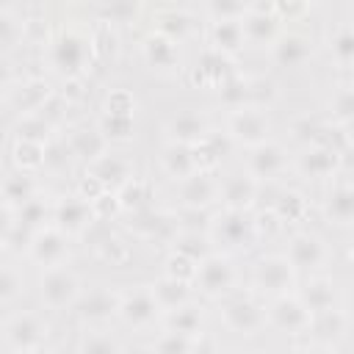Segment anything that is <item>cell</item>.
Returning <instances> with one entry per match:
<instances>
[{
  "label": "cell",
  "mask_w": 354,
  "mask_h": 354,
  "mask_svg": "<svg viewBox=\"0 0 354 354\" xmlns=\"http://www.w3.org/2000/svg\"><path fill=\"white\" fill-rule=\"evenodd\" d=\"M94 61H97V50H94L91 30H83L77 25L55 28L44 44V64L61 80L86 77Z\"/></svg>",
  "instance_id": "obj_1"
},
{
  "label": "cell",
  "mask_w": 354,
  "mask_h": 354,
  "mask_svg": "<svg viewBox=\"0 0 354 354\" xmlns=\"http://www.w3.org/2000/svg\"><path fill=\"white\" fill-rule=\"evenodd\" d=\"M218 318L232 335H241V337H252L260 329H266V324H268L260 293H254V290H246V293L232 290V293L221 296L218 299Z\"/></svg>",
  "instance_id": "obj_2"
},
{
  "label": "cell",
  "mask_w": 354,
  "mask_h": 354,
  "mask_svg": "<svg viewBox=\"0 0 354 354\" xmlns=\"http://www.w3.org/2000/svg\"><path fill=\"white\" fill-rule=\"evenodd\" d=\"M207 232H210L213 243L221 252H243V249H252L257 243V238H260L257 218L249 210H232V207L218 210L213 216Z\"/></svg>",
  "instance_id": "obj_3"
},
{
  "label": "cell",
  "mask_w": 354,
  "mask_h": 354,
  "mask_svg": "<svg viewBox=\"0 0 354 354\" xmlns=\"http://www.w3.org/2000/svg\"><path fill=\"white\" fill-rule=\"evenodd\" d=\"M50 337V324L30 310L14 313L3 321V348L11 354H33L41 351Z\"/></svg>",
  "instance_id": "obj_4"
},
{
  "label": "cell",
  "mask_w": 354,
  "mask_h": 354,
  "mask_svg": "<svg viewBox=\"0 0 354 354\" xmlns=\"http://www.w3.org/2000/svg\"><path fill=\"white\" fill-rule=\"evenodd\" d=\"M235 282H238V268H235V263L230 260V252H210L202 263H199V268H196V274H194V288L202 293V296H207V299H221V296H227V293H232L235 290Z\"/></svg>",
  "instance_id": "obj_5"
},
{
  "label": "cell",
  "mask_w": 354,
  "mask_h": 354,
  "mask_svg": "<svg viewBox=\"0 0 354 354\" xmlns=\"http://www.w3.org/2000/svg\"><path fill=\"white\" fill-rule=\"evenodd\" d=\"M80 293H83V282H80V277L66 263L44 268L41 277H39V299H41V304L47 310L75 307Z\"/></svg>",
  "instance_id": "obj_6"
},
{
  "label": "cell",
  "mask_w": 354,
  "mask_h": 354,
  "mask_svg": "<svg viewBox=\"0 0 354 354\" xmlns=\"http://www.w3.org/2000/svg\"><path fill=\"white\" fill-rule=\"evenodd\" d=\"M296 285V268L288 260V254H266L252 268V290L260 296H279L293 290Z\"/></svg>",
  "instance_id": "obj_7"
},
{
  "label": "cell",
  "mask_w": 354,
  "mask_h": 354,
  "mask_svg": "<svg viewBox=\"0 0 354 354\" xmlns=\"http://www.w3.org/2000/svg\"><path fill=\"white\" fill-rule=\"evenodd\" d=\"M266 315H268V326H274V329L282 332V335H293V337L307 335V329H310V324H313L310 307H307V304L301 301V296L293 293V290L274 296L271 304L266 307Z\"/></svg>",
  "instance_id": "obj_8"
},
{
  "label": "cell",
  "mask_w": 354,
  "mask_h": 354,
  "mask_svg": "<svg viewBox=\"0 0 354 354\" xmlns=\"http://www.w3.org/2000/svg\"><path fill=\"white\" fill-rule=\"evenodd\" d=\"M116 318L130 329H149L163 318V310L149 285H136L130 290H122Z\"/></svg>",
  "instance_id": "obj_9"
},
{
  "label": "cell",
  "mask_w": 354,
  "mask_h": 354,
  "mask_svg": "<svg viewBox=\"0 0 354 354\" xmlns=\"http://www.w3.org/2000/svg\"><path fill=\"white\" fill-rule=\"evenodd\" d=\"M230 138L238 147H254L266 138H271V119L266 113V108H254V105H243L230 111L227 116V127Z\"/></svg>",
  "instance_id": "obj_10"
},
{
  "label": "cell",
  "mask_w": 354,
  "mask_h": 354,
  "mask_svg": "<svg viewBox=\"0 0 354 354\" xmlns=\"http://www.w3.org/2000/svg\"><path fill=\"white\" fill-rule=\"evenodd\" d=\"M3 94H6V105L17 116H25V113H39L55 91L44 77H19V80H6Z\"/></svg>",
  "instance_id": "obj_11"
},
{
  "label": "cell",
  "mask_w": 354,
  "mask_h": 354,
  "mask_svg": "<svg viewBox=\"0 0 354 354\" xmlns=\"http://www.w3.org/2000/svg\"><path fill=\"white\" fill-rule=\"evenodd\" d=\"M127 230L141 241H158V243H169L171 246V241L180 232V224H177V213L158 210L155 205H149L144 210H133L130 213Z\"/></svg>",
  "instance_id": "obj_12"
},
{
  "label": "cell",
  "mask_w": 354,
  "mask_h": 354,
  "mask_svg": "<svg viewBox=\"0 0 354 354\" xmlns=\"http://www.w3.org/2000/svg\"><path fill=\"white\" fill-rule=\"evenodd\" d=\"M36 266L41 268H53V266H64L69 260V235L55 227V224H47L41 230L33 232L30 243H28V252H25Z\"/></svg>",
  "instance_id": "obj_13"
},
{
  "label": "cell",
  "mask_w": 354,
  "mask_h": 354,
  "mask_svg": "<svg viewBox=\"0 0 354 354\" xmlns=\"http://www.w3.org/2000/svg\"><path fill=\"white\" fill-rule=\"evenodd\" d=\"M285 254H288V260L293 263L296 271H310V274L321 271L332 257L326 241L318 232H310V230L293 232L290 241H288V252Z\"/></svg>",
  "instance_id": "obj_14"
},
{
  "label": "cell",
  "mask_w": 354,
  "mask_h": 354,
  "mask_svg": "<svg viewBox=\"0 0 354 354\" xmlns=\"http://www.w3.org/2000/svg\"><path fill=\"white\" fill-rule=\"evenodd\" d=\"M288 169V152L282 144L266 138L254 147H246V171L260 183H274Z\"/></svg>",
  "instance_id": "obj_15"
},
{
  "label": "cell",
  "mask_w": 354,
  "mask_h": 354,
  "mask_svg": "<svg viewBox=\"0 0 354 354\" xmlns=\"http://www.w3.org/2000/svg\"><path fill=\"white\" fill-rule=\"evenodd\" d=\"M296 169L307 180H332L340 169V149L329 141L307 144L296 155Z\"/></svg>",
  "instance_id": "obj_16"
},
{
  "label": "cell",
  "mask_w": 354,
  "mask_h": 354,
  "mask_svg": "<svg viewBox=\"0 0 354 354\" xmlns=\"http://www.w3.org/2000/svg\"><path fill=\"white\" fill-rule=\"evenodd\" d=\"M238 69H235V58L227 55V53H218L213 47H205L199 53V58L194 61V66L188 69V77L194 86H202V88H218L227 77H232Z\"/></svg>",
  "instance_id": "obj_17"
},
{
  "label": "cell",
  "mask_w": 354,
  "mask_h": 354,
  "mask_svg": "<svg viewBox=\"0 0 354 354\" xmlns=\"http://www.w3.org/2000/svg\"><path fill=\"white\" fill-rule=\"evenodd\" d=\"M94 218V205L80 194H66L53 202V224L61 227L66 235H83Z\"/></svg>",
  "instance_id": "obj_18"
},
{
  "label": "cell",
  "mask_w": 354,
  "mask_h": 354,
  "mask_svg": "<svg viewBox=\"0 0 354 354\" xmlns=\"http://www.w3.org/2000/svg\"><path fill=\"white\" fill-rule=\"evenodd\" d=\"M263 183L249 171H232L218 180V202L232 210H252L260 199Z\"/></svg>",
  "instance_id": "obj_19"
},
{
  "label": "cell",
  "mask_w": 354,
  "mask_h": 354,
  "mask_svg": "<svg viewBox=\"0 0 354 354\" xmlns=\"http://www.w3.org/2000/svg\"><path fill=\"white\" fill-rule=\"evenodd\" d=\"M119 299H122V290H111L108 285H97V288H88L80 293L75 313L83 324H105L113 315H119Z\"/></svg>",
  "instance_id": "obj_20"
},
{
  "label": "cell",
  "mask_w": 354,
  "mask_h": 354,
  "mask_svg": "<svg viewBox=\"0 0 354 354\" xmlns=\"http://www.w3.org/2000/svg\"><path fill=\"white\" fill-rule=\"evenodd\" d=\"M138 50H141L144 64L158 75H174L180 69V44L158 30H149L141 39Z\"/></svg>",
  "instance_id": "obj_21"
},
{
  "label": "cell",
  "mask_w": 354,
  "mask_h": 354,
  "mask_svg": "<svg viewBox=\"0 0 354 354\" xmlns=\"http://www.w3.org/2000/svg\"><path fill=\"white\" fill-rule=\"evenodd\" d=\"M180 207H210L218 202V180L207 169H196L194 174L174 183Z\"/></svg>",
  "instance_id": "obj_22"
},
{
  "label": "cell",
  "mask_w": 354,
  "mask_h": 354,
  "mask_svg": "<svg viewBox=\"0 0 354 354\" xmlns=\"http://www.w3.org/2000/svg\"><path fill=\"white\" fill-rule=\"evenodd\" d=\"M268 55L282 69H296L313 58V39L299 30H282L277 41L268 47Z\"/></svg>",
  "instance_id": "obj_23"
},
{
  "label": "cell",
  "mask_w": 354,
  "mask_h": 354,
  "mask_svg": "<svg viewBox=\"0 0 354 354\" xmlns=\"http://www.w3.org/2000/svg\"><path fill=\"white\" fill-rule=\"evenodd\" d=\"M243 36H246V44H254V47H271L277 41V36L285 30L282 28V19L271 11V8H249L243 17Z\"/></svg>",
  "instance_id": "obj_24"
},
{
  "label": "cell",
  "mask_w": 354,
  "mask_h": 354,
  "mask_svg": "<svg viewBox=\"0 0 354 354\" xmlns=\"http://www.w3.org/2000/svg\"><path fill=\"white\" fill-rule=\"evenodd\" d=\"M66 147H69V152H72L75 160H83L88 166L91 160H97L100 155L108 152L111 141L105 138V133L100 130V124H75L66 133Z\"/></svg>",
  "instance_id": "obj_25"
},
{
  "label": "cell",
  "mask_w": 354,
  "mask_h": 354,
  "mask_svg": "<svg viewBox=\"0 0 354 354\" xmlns=\"http://www.w3.org/2000/svg\"><path fill=\"white\" fill-rule=\"evenodd\" d=\"M210 133V122L205 113L194 111V108H185L180 113H174L169 122H166V141H180V144H199L205 136Z\"/></svg>",
  "instance_id": "obj_26"
},
{
  "label": "cell",
  "mask_w": 354,
  "mask_h": 354,
  "mask_svg": "<svg viewBox=\"0 0 354 354\" xmlns=\"http://www.w3.org/2000/svg\"><path fill=\"white\" fill-rule=\"evenodd\" d=\"M86 171L94 174L108 191H119V188L133 177V163H130V158H124V155L108 149L105 155H100L97 160H91V163L86 166Z\"/></svg>",
  "instance_id": "obj_27"
},
{
  "label": "cell",
  "mask_w": 354,
  "mask_h": 354,
  "mask_svg": "<svg viewBox=\"0 0 354 354\" xmlns=\"http://www.w3.org/2000/svg\"><path fill=\"white\" fill-rule=\"evenodd\" d=\"M152 30H158V33L174 39L177 44H183V41H188V39L194 36L196 19H194L191 11L169 6V8H158V11L152 14Z\"/></svg>",
  "instance_id": "obj_28"
},
{
  "label": "cell",
  "mask_w": 354,
  "mask_h": 354,
  "mask_svg": "<svg viewBox=\"0 0 354 354\" xmlns=\"http://www.w3.org/2000/svg\"><path fill=\"white\" fill-rule=\"evenodd\" d=\"M324 216L329 224L354 227V183H335L324 196Z\"/></svg>",
  "instance_id": "obj_29"
},
{
  "label": "cell",
  "mask_w": 354,
  "mask_h": 354,
  "mask_svg": "<svg viewBox=\"0 0 354 354\" xmlns=\"http://www.w3.org/2000/svg\"><path fill=\"white\" fill-rule=\"evenodd\" d=\"M243 44H246V36H243V22L241 19H210L207 47L235 58L243 50Z\"/></svg>",
  "instance_id": "obj_30"
},
{
  "label": "cell",
  "mask_w": 354,
  "mask_h": 354,
  "mask_svg": "<svg viewBox=\"0 0 354 354\" xmlns=\"http://www.w3.org/2000/svg\"><path fill=\"white\" fill-rule=\"evenodd\" d=\"M160 169L166 177H171L174 183L194 174L196 166V152L191 144H180V141H166L160 149Z\"/></svg>",
  "instance_id": "obj_31"
},
{
  "label": "cell",
  "mask_w": 354,
  "mask_h": 354,
  "mask_svg": "<svg viewBox=\"0 0 354 354\" xmlns=\"http://www.w3.org/2000/svg\"><path fill=\"white\" fill-rule=\"evenodd\" d=\"M299 296H301V301L310 307L313 315L337 307V285H335L329 277H321V274H313V277L301 285Z\"/></svg>",
  "instance_id": "obj_32"
},
{
  "label": "cell",
  "mask_w": 354,
  "mask_h": 354,
  "mask_svg": "<svg viewBox=\"0 0 354 354\" xmlns=\"http://www.w3.org/2000/svg\"><path fill=\"white\" fill-rule=\"evenodd\" d=\"M230 147H238V144L230 138V133H227V130L218 133V130L210 127V133H207L199 144H194L196 166H199V169H207V171H216V169L221 166V158L230 152Z\"/></svg>",
  "instance_id": "obj_33"
},
{
  "label": "cell",
  "mask_w": 354,
  "mask_h": 354,
  "mask_svg": "<svg viewBox=\"0 0 354 354\" xmlns=\"http://www.w3.org/2000/svg\"><path fill=\"white\" fill-rule=\"evenodd\" d=\"M149 288H152V293H155L160 310L169 313V310L183 307L185 301H191V288H194V282L180 279V277H171V274H163V277L155 279Z\"/></svg>",
  "instance_id": "obj_34"
},
{
  "label": "cell",
  "mask_w": 354,
  "mask_h": 354,
  "mask_svg": "<svg viewBox=\"0 0 354 354\" xmlns=\"http://www.w3.org/2000/svg\"><path fill=\"white\" fill-rule=\"evenodd\" d=\"M39 194V185L33 180V171H22V169H14L3 177V207H19L25 205L30 196Z\"/></svg>",
  "instance_id": "obj_35"
},
{
  "label": "cell",
  "mask_w": 354,
  "mask_h": 354,
  "mask_svg": "<svg viewBox=\"0 0 354 354\" xmlns=\"http://www.w3.org/2000/svg\"><path fill=\"white\" fill-rule=\"evenodd\" d=\"M307 196L301 191H293V188H282L274 194L268 210L279 218V224H293V221H301L307 216Z\"/></svg>",
  "instance_id": "obj_36"
},
{
  "label": "cell",
  "mask_w": 354,
  "mask_h": 354,
  "mask_svg": "<svg viewBox=\"0 0 354 354\" xmlns=\"http://www.w3.org/2000/svg\"><path fill=\"white\" fill-rule=\"evenodd\" d=\"M213 246H216V243H213L210 232H205V230H180L177 238L171 241V252L185 254V257L194 260V263H202L210 252H216Z\"/></svg>",
  "instance_id": "obj_37"
},
{
  "label": "cell",
  "mask_w": 354,
  "mask_h": 354,
  "mask_svg": "<svg viewBox=\"0 0 354 354\" xmlns=\"http://www.w3.org/2000/svg\"><path fill=\"white\" fill-rule=\"evenodd\" d=\"M25 39H28V19L19 11H14L11 6H3V11H0V47H3V55H11Z\"/></svg>",
  "instance_id": "obj_38"
},
{
  "label": "cell",
  "mask_w": 354,
  "mask_h": 354,
  "mask_svg": "<svg viewBox=\"0 0 354 354\" xmlns=\"http://www.w3.org/2000/svg\"><path fill=\"white\" fill-rule=\"evenodd\" d=\"M14 218H17L25 230L36 232V230L53 224V202H50L47 196L36 194V196H30L25 205H19V207L14 210Z\"/></svg>",
  "instance_id": "obj_39"
},
{
  "label": "cell",
  "mask_w": 354,
  "mask_h": 354,
  "mask_svg": "<svg viewBox=\"0 0 354 354\" xmlns=\"http://www.w3.org/2000/svg\"><path fill=\"white\" fill-rule=\"evenodd\" d=\"M163 324H166V329H174V332L202 335V332H205V313H202L199 304L185 301V304L177 307V310L163 313Z\"/></svg>",
  "instance_id": "obj_40"
},
{
  "label": "cell",
  "mask_w": 354,
  "mask_h": 354,
  "mask_svg": "<svg viewBox=\"0 0 354 354\" xmlns=\"http://www.w3.org/2000/svg\"><path fill=\"white\" fill-rule=\"evenodd\" d=\"M116 199H119V207L122 213H133V210H144L152 205V183L144 180V177H130L119 191H116Z\"/></svg>",
  "instance_id": "obj_41"
},
{
  "label": "cell",
  "mask_w": 354,
  "mask_h": 354,
  "mask_svg": "<svg viewBox=\"0 0 354 354\" xmlns=\"http://www.w3.org/2000/svg\"><path fill=\"white\" fill-rule=\"evenodd\" d=\"M55 133V124L50 119H44L41 113H25L17 116L14 127H11V138H25V141H39L47 144Z\"/></svg>",
  "instance_id": "obj_42"
},
{
  "label": "cell",
  "mask_w": 354,
  "mask_h": 354,
  "mask_svg": "<svg viewBox=\"0 0 354 354\" xmlns=\"http://www.w3.org/2000/svg\"><path fill=\"white\" fill-rule=\"evenodd\" d=\"M329 55L337 66L343 69H354V25H340L329 33L326 39Z\"/></svg>",
  "instance_id": "obj_43"
},
{
  "label": "cell",
  "mask_w": 354,
  "mask_h": 354,
  "mask_svg": "<svg viewBox=\"0 0 354 354\" xmlns=\"http://www.w3.org/2000/svg\"><path fill=\"white\" fill-rule=\"evenodd\" d=\"M44 147L47 144L14 138L11 141V163H14V169H22V171L44 169Z\"/></svg>",
  "instance_id": "obj_44"
},
{
  "label": "cell",
  "mask_w": 354,
  "mask_h": 354,
  "mask_svg": "<svg viewBox=\"0 0 354 354\" xmlns=\"http://www.w3.org/2000/svg\"><path fill=\"white\" fill-rule=\"evenodd\" d=\"M97 124H100V130L105 133V138L111 144H124V141H133L136 138V119L133 116H124V113H100Z\"/></svg>",
  "instance_id": "obj_45"
},
{
  "label": "cell",
  "mask_w": 354,
  "mask_h": 354,
  "mask_svg": "<svg viewBox=\"0 0 354 354\" xmlns=\"http://www.w3.org/2000/svg\"><path fill=\"white\" fill-rule=\"evenodd\" d=\"M102 22L108 25H133L141 17V0H102Z\"/></svg>",
  "instance_id": "obj_46"
},
{
  "label": "cell",
  "mask_w": 354,
  "mask_h": 354,
  "mask_svg": "<svg viewBox=\"0 0 354 354\" xmlns=\"http://www.w3.org/2000/svg\"><path fill=\"white\" fill-rule=\"evenodd\" d=\"M216 91H218V100H221V105H224L227 111L243 108V105H249V75L235 72V75L227 77Z\"/></svg>",
  "instance_id": "obj_47"
},
{
  "label": "cell",
  "mask_w": 354,
  "mask_h": 354,
  "mask_svg": "<svg viewBox=\"0 0 354 354\" xmlns=\"http://www.w3.org/2000/svg\"><path fill=\"white\" fill-rule=\"evenodd\" d=\"M326 113L335 124H346V122L354 119V83H346V86L335 88V94L326 102Z\"/></svg>",
  "instance_id": "obj_48"
},
{
  "label": "cell",
  "mask_w": 354,
  "mask_h": 354,
  "mask_svg": "<svg viewBox=\"0 0 354 354\" xmlns=\"http://www.w3.org/2000/svg\"><path fill=\"white\" fill-rule=\"evenodd\" d=\"M22 290H25V274H22V268L17 263L8 260L3 266V274H0V304L3 307L14 304L22 296Z\"/></svg>",
  "instance_id": "obj_49"
},
{
  "label": "cell",
  "mask_w": 354,
  "mask_h": 354,
  "mask_svg": "<svg viewBox=\"0 0 354 354\" xmlns=\"http://www.w3.org/2000/svg\"><path fill=\"white\" fill-rule=\"evenodd\" d=\"M324 133H326V124H324L321 119L310 116V113L293 119V124H290V138H293L299 147H307V144H315V141H326Z\"/></svg>",
  "instance_id": "obj_50"
},
{
  "label": "cell",
  "mask_w": 354,
  "mask_h": 354,
  "mask_svg": "<svg viewBox=\"0 0 354 354\" xmlns=\"http://www.w3.org/2000/svg\"><path fill=\"white\" fill-rule=\"evenodd\" d=\"M77 348L88 354H111V351H122V343L105 329H86L77 340Z\"/></svg>",
  "instance_id": "obj_51"
},
{
  "label": "cell",
  "mask_w": 354,
  "mask_h": 354,
  "mask_svg": "<svg viewBox=\"0 0 354 354\" xmlns=\"http://www.w3.org/2000/svg\"><path fill=\"white\" fill-rule=\"evenodd\" d=\"M274 100H277V83L266 75H249V105L268 111Z\"/></svg>",
  "instance_id": "obj_52"
},
{
  "label": "cell",
  "mask_w": 354,
  "mask_h": 354,
  "mask_svg": "<svg viewBox=\"0 0 354 354\" xmlns=\"http://www.w3.org/2000/svg\"><path fill=\"white\" fill-rule=\"evenodd\" d=\"M249 8V0H205V11L210 19H241Z\"/></svg>",
  "instance_id": "obj_53"
},
{
  "label": "cell",
  "mask_w": 354,
  "mask_h": 354,
  "mask_svg": "<svg viewBox=\"0 0 354 354\" xmlns=\"http://www.w3.org/2000/svg\"><path fill=\"white\" fill-rule=\"evenodd\" d=\"M102 113H124V116H136V97L127 88H113L105 94L102 100Z\"/></svg>",
  "instance_id": "obj_54"
},
{
  "label": "cell",
  "mask_w": 354,
  "mask_h": 354,
  "mask_svg": "<svg viewBox=\"0 0 354 354\" xmlns=\"http://www.w3.org/2000/svg\"><path fill=\"white\" fill-rule=\"evenodd\" d=\"M94 252H97L102 260H108L111 266H119V263H124V260L130 257V246H127L116 232H111V235H108V238H105Z\"/></svg>",
  "instance_id": "obj_55"
},
{
  "label": "cell",
  "mask_w": 354,
  "mask_h": 354,
  "mask_svg": "<svg viewBox=\"0 0 354 354\" xmlns=\"http://www.w3.org/2000/svg\"><path fill=\"white\" fill-rule=\"evenodd\" d=\"M91 39H94V50H97V61L100 58H108L116 53V33H113V25L102 22L97 28H91Z\"/></svg>",
  "instance_id": "obj_56"
},
{
  "label": "cell",
  "mask_w": 354,
  "mask_h": 354,
  "mask_svg": "<svg viewBox=\"0 0 354 354\" xmlns=\"http://www.w3.org/2000/svg\"><path fill=\"white\" fill-rule=\"evenodd\" d=\"M313 3L307 0H268V8L282 19V22H296L310 11Z\"/></svg>",
  "instance_id": "obj_57"
},
{
  "label": "cell",
  "mask_w": 354,
  "mask_h": 354,
  "mask_svg": "<svg viewBox=\"0 0 354 354\" xmlns=\"http://www.w3.org/2000/svg\"><path fill=\"white\" fill-rule=\"evenodd\" d=\"M196 268H199V263L188 260L185 254H177V252H171V254L166 257V274H171V277H180V279H188V282H194V274H196Z\"/></svg>",
  "instance_id": "obj_58"
},
{
  "label": "cell",
  "mask_w": 354,
  "mask_h": 354,
  "mask_svg": "<svg viewBox=\"0 0 354 354\" xmlns=\"http://www.w3.org/2000/svg\"><path fill=\"white\" fill-rule=\"evenodd\" d=\"M337 127H340V138L346 141V147H354V119L346 124H337Z\"/></svg>",
  "instance_id": "obj_59"
},
{
  "label": "cell",
  "mask_w": 354,
  "mask_h": 354,
  "mask_svg": "<svg viewBox=\"0 0 354 354\" xmlns=\"http://www.w3.org/2000/svg\"><path fill=\"white\" fill-rule=\"evenodd\" d=\"M343 313H346V318H348V321H354V290L348 293V299H346V307H343Z\"/></svg>",
  "instance_id": "obj_60"
},
{
  "label": "cell",
  "mask_w": 354,
  "mask_h": 354,
  "mask_svg": "<svg viewBox=\"0 0 354 354\" xmlns=\"http://www.w3.org/2000/svg\"><path fill=\"white\" fill-rule=\"evenodd\" d=\"M348 6H351V14H354V0H348Z\"/></svg>",
  "instance_id": "obj_61"
},
{
  "label": "cell",
  "mask_w": 354,
  "mask_h": 354,
  "mask_svg": "<svg viewBox=\"0 0 354 354\" xmlns=\"http://www.w3.org/2000/svg\"><path fill=\"white\" fill-rule=\"evenodd\" d=\"M351 260H354V249H351Z\"/></svg>",
  "instance_id": "obj_62"
},
{
  "label": "cell",
  "mask_w": 354,
  "mask_h": 354,
  "mask_svg": "<svg viewBox=\"0 0 354 354\" xmlns=\"http://www.w3.org/2000/svg\"><path fill=\"white\" fill-rule=\"evenodd\" d=\"M307 3H315V0H307Z\"/></svg>",
  "instance_id": "obj_63"
}]
</instances>
